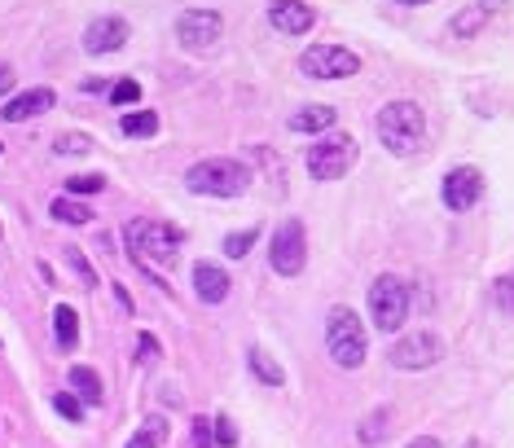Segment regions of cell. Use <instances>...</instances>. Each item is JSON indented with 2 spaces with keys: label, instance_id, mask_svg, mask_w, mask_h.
<instances>
[{
  "label": "cell",
  "instance_id": "cell-2",
  "mask_svg": "<svg viewBox=\"0 0 514 448\" xmlns=\"http://www.w3.org/2000/svg\"><path fill=\"white\" fill-rule=\"evenodd\" d=\"M326 352L339 369H361L365 365V356H370V334H365V321L356 317L352 308H330Z\"/></svg>",
  "mask_w": 514,
  "mask_h": 448
},
{
  "label": "cell",
  "instance_id": "cell-31",
  "mask_svg": "<svg viewBox=\"0 0 514 448\" xmlns=\"http://www.w3.org/2000/svg\"><path fill=\"white\" fill-rule=\"evenodd\" d=\"M493 299H497V308H501V312H514V277H497Z\"/></svg>",
  "mask_w": 514,
  "mask_h": 448
},
{
  "label": "cell",
  "instance_id": "cell-13",
  "mask_svg": "<svg viewBox=\"0 0 514 448\" xmlns=\"http://www.w3.org/2000/svg\"><path fill=\"white\" fill-rule=\"evenodd\" d=\"M128 44V22L119 14H106V18H93L84 31V49L93 53V58H102V53H119Z\"/></svg>",
  "mask_w": 514,
  "mask_h": 448
},
{
  "label": "cell",
  "instance_id": "cell-25",
  "mask_svg": "<svg viewBox=\"0 0 514 448\" xmlns=\"http://www.w3.org/2000/svg\"><path fill=\"white\" fill-rule=\"evenodd\" d=\"M255 242H260V229H242V233H229V238H225V255H229V260H242V255H247Z\"/></svg>",
  "mask_w": 514,
  "mask_h": 448
},
{
  "label": "cell",
  "instance_id": "cell-37",
  "mask_svg": "<svg viewBox=\"0 0 514 448\" xmlns=\"http://www.w3.org/2000/svg\"><path fill=\"white\" fill-rule=\"evenodd\" d=\"M396 5H405V9H413V5H427V0H396Z\"/></svg>",
  "mask_w": 514,
  "mask_h": 448
},
{
  "label": "cell",
  "instance_id": "cell-15",
  "mask_svg": "<svg viewBox=\"0 0 514 448\" xmlns=\"http://www.w3.org/2000/svg\"><path fill=\"white\" fill-rule=\"evenodd\" d=\"M229 273L220 264H194V290L203 304H225L229 299Z\"/></svg>",
  "mask_w": 514,
  "mask_h": 448
},
{
  "label": "cell",
  "instance_id": "cell-36",
  "mask_svg": "<svg viewBox=\"0 0 514 448\" xmlns=\"http://www.w3.org/2000/svg\"><path fill=\"white\" fill-rule=\"evenodd\" d=\"M405 448H444V444L435 440V435H418V440H409Z\"/></svg>",
  "mask_w": 514,
  "mask_h": 448
},
{
  "label": "cell",
  "instance_id": "cell-16",
  "mask_svg": "<svg viewBox=\"0 0 514 448\" xmlns=\"http://www.w3.org/2000/svg\"><path fill=\"white\" fill-rule=\"evenodd\" d=\"M493 5H497V0H475V5H466L462 14L453 18V36H457V40L479 36V31L488 27V18H493Z\"/></svg>",
  "mask_w": 514,
  "mask_h": 448
},
{
  "label": "cell",
  "instance_id": "cell-24",
  "mask_svg": "<svg viewBox=\"0 0 514 448\" xmlns=\"http://www.w3.org/2000/svg\"><path fill=\"white\" fill-rule=\"evenodd\" d=\"M387 418H391L387 409L370 413V418L361 422V431H356V440H361V444H383V435H387Z\"/></svg>",
  "mask_w": 514,
  "mask_h": 448
},
{
  "label": "cell",
  "instance_id": "cell-20",
  "mask_svg": "<svg viewBox=\"0 0 514 448\" xmlns=\"http://www.w3.org/2000/svg\"><path fill=\"white\" fill-rule=\"evenodd\" d=\"M167 435H172L167 418H159V413H154V418H145L141 427H137V435L128 440V448H163V444H167Z\"/></svg>",
  "mask_w": 514,
  "mask_h": 448
},
{
  "label": "cell",
  "instance_id": "cell-39",
  "mask_svg": "<svg viewBox=\"0 0 514 448\" xmlns=\"http://www.w3.org/2000/svg\"><path fill=\"white\" fill-rule=\"evenodd\" d=\"M0 233H5V229H0Z\"/></svg>",
  "mask_w": 514,
  "mask_h": 448
},
{
  "label": "cell",
  "instance_id": "cell-35",
  "mask_svg": "<svg viewBox=\"0 0 514 448\" xmlns=\"http://www.w3.org/2000/svg\"><path fill=\"white\" fill-rule=\"evenodd\" d=\"M9 88H14V66H9V62H0V97H5Z\"/></svg>",
  "mask_w": 514,
  "mask_h": 448
},
{
  "label": "cell",
  "instance_id": "cell-1",
  "mask_svg": "<svg viewBox=\"0 0 514 448\" xmlns=\"http://www.w3.org/2000/svg\"><path fill=\"white\" fill-rule=\"evenodd\" d=\"M124 238L141 268H172L181 255V229L167 220H132Z\"/></svg>",
  "mask_w": 514,
  "mask_h": 448
},
{
  "label": "cell",
  "instance_id": "cell-29",
  "mask_svg": "<svg viewBox=\"0 0 514 448\" xmlns=\"http://www.w3.org/2000/svg\"><path fill=\"white\" fill-rule=\"evenodd\" d=\"M53 409H58L66 422H84V405L71 396V391H58V396H53Z\"/></svg>",
  "mask_w": 514,
  "mask_h": 448
},
{
  "label": "cell",
  "instance_id": "cell-7",
  "mask_svg": "<svg viewBox=\"0 0 514 448\" xmlns=\"http://www.w3.org/2000/svg\"><path fill=\"white\" fill-rule=\"evenodd\" d=\"M268 264H273L277 277H299L308 264V233H304V220H282L268 242Z\"/></svg>",
  "mask_w": 514,
  "mask_h": 448
},
{
  "label": "cell",
  "instance_id": "cell-27",
  "mask_svg": "<svg viewBox=\"0 0 514 448\" xmlns=\"http://www.w3.org/2000/svg\"><path fill=\"white\" fill-rule=\"evenodd\" d=\"M66 189H71L75 198H80V194H102V189H106V176H97V172H88V176H71V181H66Z\"/></svg>",
  "mask_w": 514,
  "mask_h": 448
},
{
  "label": "cell",
  "instance_id": "cell-8",
  "mask_svg": "<svg viewBox=\"0 0 514 448\" xmlns=\"http://www.w3.org/2000/svg\"><path fill=\"white\" fill-rule=\"evenodd\" d=\"M299 71L308 80H348V75L361 71V58L352 49H343V44H312L299 58Z\"/></svg>",
  "mask_w": 514,
  "mask_h": 448
},
{
  "label": "cell",
  "instance_id": "cell-12",
  "mask_svg": "<svg viewBox=\"0 0 514 448\" xmlns=\"http://www.w3.org/2000/svg\"><path fill=\"white\" fill-rule=\"evenodd\" d=\"M268 22L282 36H308L317 27V9L304 5V0H268Z\"/></svg>",
  "mask_w": 514,
  "mask_h": 448
},
{
  "label": "cell",
  "instance_id": "cell-23",
  "mask_svg": "<svg viewBox=\"0 0 514 448\" xmlns=\"http://www.w3.org/2000/svg\"><path fill=\"white\" fill-rule=\"evenodd\" d=\"M49 216L62 220V224H88V220H93V211H88L84 203H75V198H53Z\"/></svg>",
  "mask_w": 514,
  "mask_h": 448
},
{
  "label": "cell",
  "instance_id": "cell-32",
  "mask_svg": "<svg viewBox=\"0 0 514 448\" xmlns=\"http://www.w3.org/2000/svg\"><path fill=\"white\" fill-rule=\"evenodd\" d=\"M137 361L141 365L159 361V339H154V334H141V339H137Z\"/></svg>",
  "mask_w": 514,
  "mask_h": 448
},
{
  "label": "cell",
  "instance_id": "cell-5",
  "mask_svg": "<svg viewBox=\"0 0 514 448\" xmlns=\"http://www.w3.org/2000/svg\"><path fill=\"white\" fill-rule=\"evenodd\" d=\"M405 317H409V286L400 282L396 273L374 277V286H370V321H374V330L396 334L400 326H405Z\"/></svg>",
  "mask_w": 514,
  "mask_h": 448
},
{
  "label": "cell",
  "instance_id": "cell-10",
  "mask_svg": "<svg viewBox=\"0 0 514 448\" xmlns=\"http://www.w3.org/2000/svg\"><path fill=\"white\" fill-rule=\"evenodd\" d=\"M444 356V339L435 330H409L405 339L391 343L387 361L396 369H431Z\"/></svg>",
  "mask_w": 514,
  "mask_h": 448
},
{
  "label": "cell",
  "instance_id": "cell-6",
  "mask_svg": "<svg viewBox=\"0 0 514 448\" xmlns=\"http://www.w3.org/2000/svg\"><path fill=\"white\" fill-rule=\"evenodd\" d=\"M356 163V137L339 132V137H321L308 145V176L312 181H343Z\"/></svg>",
  "mask_w": 514,
  "mask_h": 448
},
{
  "label": "cell",
  "instance_id": "cell-18",
  "mask_svg": "<svg viewBox=\"0 0 514 448\" xmlns=\"http://www.w3.org/2000/svg\"><path fill=\"white\" fill-rule=\"evenodd\" d=\"M334 106H304L290 115V132H330L334 128Z\"/></svg>",
  "mask_w": 514,
  "mask_h": 448
},
{
  "label": "cell",
  "instance_id": "cell-14",
  "mask_svg": "<svg viewBox=\"0 0 514 448\" xmlns=\"http://www.w3.org/2000/svg\"><path fill=\"white\" fill-rule=\"evenodd\" d=\"M53 88H27V93H18V97H9L5 110H0V119L5 123H22V119H36L44 115V110H53Z\"/></svg>",
  "mask_w": 514,
  "mask_h": 448
},
{
  "label": "cell",
  "instance_id": "cell-3",
  "mask_svg": "<svg viewBox=\"0 0 514 448\" xmlns=\"http://www.w3.org/2000/svg\"><path fill=\"white\" fill-rule=\"evenodd\" d=\"M251 167L238 159H203L185 172V185L207 198H242L251 189Z\"/></svg>",
  "mask_w": 514,
  "mask_h": 448
},
{
  "label": "cell",
  "instance_id": "cell-34",
  "mask_svg": "<svg viewBox=\"0 0 514 448\" xmlns=\"http://www.w3.org/2000/svg\"><path fill=\"white\" fill-rule=\"evenodd\" d=\"M194 448H216V435H211V422H203V418L194 422Z\"/></svg>",
  "mask_w": 514,
  "mask_h": 448
},
{
  "label": "cell",
  "instance_id": "cell-11",
  "mask_svg": "<svg viewBox=\"0 0 514 448\" xmlns=\"http://www.w3.org/2000/svg\"><path fill=\"white\" fill-rule=\"evenodd\" d=\"M479 194H484V176H479V167H453L449 176H444V185H440V198H444V207L449 211H471L479 203Z\"/></svg>",
  "mask_w": 514,
  "mask_h": 448
},
{
  "label": "cell",
  "instance_id": "cell-30",
  "mask_svg": "<svg viewBox=\"0 0 514 448\" xmlns=\"http://www.w3.org/2000/svg\"><path fill=\"white\" fill-rule=\"evenodd\" d=\"M211 435H216V448H233V444H238V427H233L229 418L211 422Z\"/></svg>",
  "mask_w": 514,
  "mask_h": 448
},
{
  "label": "cell",
  "instance_id": "cell-21",
  "mask_svg": "<svg viewBox=\"0 0 514 448\" xmlns=\"http://www.w3.org/2000/svg\"><path fill=\"white\" fill-rule=\"evenodd\" d=\"M119 128H124V137H154V132H159V115H154V110H128V115L119 119Z\"/></svg>",
  "mask_w": 514,
  "mask_h": 448
},
{
  "label": "cell",
  "instance_id": "cell-19",
  "mask_svg": "<svg viewBox=\"0 0 514 448\" xmlns=\"http://www.w3.org/2000/svg\"><path fill=\"white\" fill-rule=\"evenodd\" d=\"M247 365H251V374L260 378L264 387H286V369L277 365L273 356L264 352V347H251V352H247Z\"/></svg>",
  "mask_w": 514,
  "mask_h": 448
},
{
  "label": "cell",
  "instance_id": "cell-4",
  "mask_svg": "<svg viewBox=\"0 0 514 448\" xmlns=\"http://www.w3.org/2000/svg\"><path fill=\"white\" fill-rule=\"evenodd\" d=\"M427 137V115L418 102H387L378 110V141L391 154H413Z\"/></svg>",
  "mask_w": 514,
  "mask_h": 448
},
{
  "label": "cell",
  "instance_id": "cell-26",
  "mask_svg": "<svg viewBox=\"0 0 514 448\" xmlns=\"http://www.w3.org/2000/svg\"><path fill=\"white\" fill-rule=\"evenodd\" d=\"M66 264H71V268H75V273H80V282H84L88 290H93V286H97V273H93V264H88V260H84V251H80V246H66Z\"/></svg>",
  "mask_w": 514,
  "mask_h": 448
},
{
  "label": "cell",
  "instance_id": "cell-22",
  "mask_svg": "<svg viewBox=\"0 0 514 448\" xmlns=\"http://www.w3.org/2000/svg\"><path fill=\"white\" fill-rule=\"evenodd\" d=\"M71 387L80 391L88 405H102V378H97L88 365H75V369H71Z\"/></svg>",
  "mask_w": 514,
  "mask_h": 448
},
{
  "label": "cell",
  "instance_id": "cell-28",
  "mask_svg": "<svg viewBox=\"0 0 514 448\" xmlns=\"http://www.w3.org/2000/svg\"><path fill=\"white\" fill-rule=\"evenodd\" d=\"M110 102H115V106L141 102V84H137V80H119V84H110Z\"/></svg>",
  "mask_w": 514,
  "mask_h": 448
},
{
  "label": "cell",
  "instance_id": "cell-17",
  "mask_svg": "<svg viewBox=\"0 0 514 448\" xmlns=\"http://www.w3.org/2000/svg\"><path fill=\"white\" fill-rule=\"evenodd\" d=\"M53 339H58L62 352H75V343H80V312L71 304L53 308Z\"/></svg>",
  "mask_w": 514,
  "mask_h": 448
},
{
  "label": "cell",
  "instance_id": "cell-38",
  "mask_svg": "<svg viewBox=\"0 0 514 448\" xmlns=\"http://www.w3.org/2000/svg\"><path fill=\"white\" fill-rule=\"evenodd\" d=\"M466 448H488V444H479V440H471V444H466Z\"/></svg>",
  "mask_w": 514,
  "mask_h": 448
},
{
  "label": "cell",
  "instance_id": "cell-9",
  "mask_svg": "<svg viewBox=\"0 0 514 448\" xmlns=\"http://www.w3.org/2000/svg\"><path fill=\"white\" fill-rule=\"evenodd\" d=\"M220 36H225V22H220L216 9H185L176 18V40L189 53H211L220 44Z\"/></svg>",
  "mask_w": 514,
  "mask_h": 448
},
{
  "label": "cell",
  "instance_id": "cell-33",
  "mask_svg": "<svg viewBox=\"0 0 514 448\" xmlns=\"http://www.w3.org/2000/svg\"><path fill=\"white\" fill-rule=\"evenodd\" d=\"M88 137H75V132H66V137H58V154H84L88 150Z\"/></svg>",
  "mask_w": 514,
  "mask_h": 448
}]
</instances>
